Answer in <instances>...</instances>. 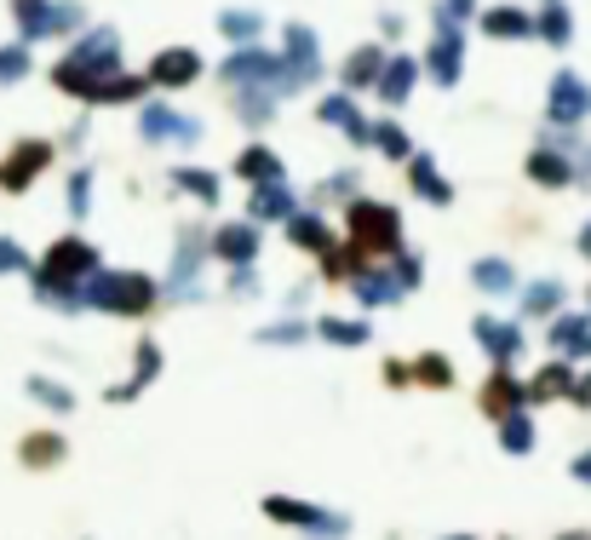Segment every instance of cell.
I'll use <instances>...</instances> for the list:
<instances>
[{"label":"cell","instance_id":"6da1fadb","mask_svg":"<svg viewBox=\"0 0 591 540\" xmlns=\"http://www.w3.org/2000/svg\"><path fill=\"white\" fill-rule=\"evenodd\" d=\"M52 449H58L52 437H35V443H29V460H52Z\"/></svg>","mask_w":591,"mask_h":540}]
</instances>
